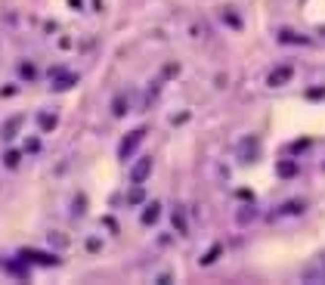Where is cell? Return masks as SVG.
<instances>
[{
    "mask_svg": "<svg viewBox=\"0 0 325 285\" xmlns=\"http://www.w3.org/2000/svg\"><path fill=\"white\" fill-rule=\"evenodd\" d=\"M155 217H158V204H149V211H146V217H143V220H146V223H152Z\"/></svg>",
    "mask_w": 325,
    "mask_h": 285,
    "instance_id": "277c9868",
    "label": "cell"
},
{
    "mask_svg": "<svg viewBox=\"0 0 325 285\" xmlns=\"http://www.w3.org/2000/svg\"><path fill=\"white\" fill-rule=\"evenodd\" d=\"M143 140V130H133L130 136H127V140L121 143V158H130V152H133V146Z\"/></svg>",
    "mask_w": 325,
    "mask_h": 285,
    "instance_id": "6da1fadb",
    "label": "cell"
},
{
    "mask_svg": "<svg viewBox=\"0 0 325 285\" xmlns=\"http://www.w3.org/2000/svg\"><path fill=\"white\" fill-rule=\"evenodd\" d=\"M307 279H325V254L316 260V270H313V267L307 270Z\"/></svg>",
    "mask_w": 325,
    "mask_h": 285,
    "instance_id": "3957f363",
    "label": "cell"
},
{
    "mask_svg": "<svg viewBox=\"0 0 325 285\" xmlns=\"http://www.w3.org/2000/svg\"><path fill=\"white\" fill-rule=\"evenodd\" d=\"M291 75H294V72H291V65H282V68H276V72L270 75V87H279L282 81H288Z\"/></svg>",
    "mask_w": 325,
    "mask_h": 285,
    "instance_id": "7a4b0ae2",
    "label": "cell"
}]
</instances>
